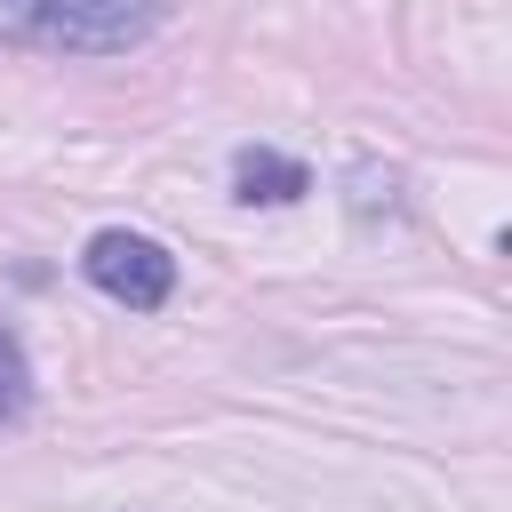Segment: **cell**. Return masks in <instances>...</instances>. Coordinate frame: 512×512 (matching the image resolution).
Segmentation results:
<instances>
[{"label":"cell","mask_w":512,"mask_h":512,"mask_svg":"<svg viewBox=\"0 0 512 512\" xmlns=\"http://www.w3.org/2000/svg\"><path fill=\"white\" fill-rule=\"evenodd\" d=\"M352 208L368 216V208H392V168L376 176V168H352Z\"/></svg>","instance_id":"5b68a950"},{"label":"cell","mask_w":512,"mask_h":512,"mask_svg":"<svg viewBox=\"0 0 512 512\" xmlns=\"http://www.w3.org/2000/svg\"><path fill=\"white\" fill-rule=\"evenodd\" d=\"M80 272H88L112 304H128V312H160L168 288H176V256H168L160 240H144V232H120V224L88 240Z\"/></svg>","instance_id":"7a4b0ae2"},{"label":"cell","mask_w":512,"mask_h":512,"mask_svg":"<svg viewBox=\"0 0 512 512\" xmlns=\"http://www.w3.org/2000/svg\"><path fill=\"white\" fill-rule=\"evenodd\" d=\"M24 408H32V368H24V344L0 328V432H8Z\"/></svg>","instance_id":"277c9868"},{"label":"cell","mask_w":512,"mask_h":512,"mask_svg":"<svg viewBox=\"0 0 512 512\" xmlns=\"http://www.w3.org/2000/svg\"><path fill=\"white\" fill-rule=\"evenodd\" d=\"M168 24V0H0V48L128 56Z\"/></svg>","instance_id":"6da1fadb"},{"label":"cell","mask_w":512,"mask_h":512,"mask_svg":"<svg viewBox=\"0 0 512 512\" xmlns=\"http://www.w3.org/2000/svg\"><path fill=\"white\" fill-rule=\"evenodd\" d=\"M232 192H240V200H264V208H280V200H304V192H312V176H304V160H288V152L240 144V152H232Z\"/></svg>","instance_id":"3957f363"}]
</instances>
